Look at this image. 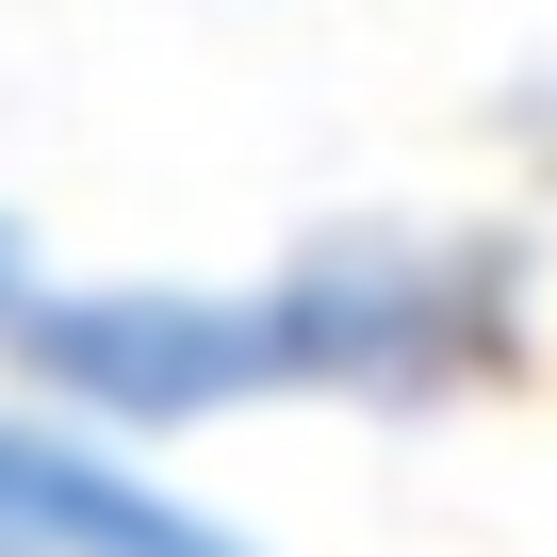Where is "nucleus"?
Wrapping results in <instances>:
<instances>
[{
  "label": "nucleus",
  "instance_id": "nucleus-2",
  "mask_svg": "<svg viewBox=\"0 0 557 557\" xmlns=\"http://www.w3.org/2000/svg\"><path fill=\"white\" fill-rule=\"evenodd\" d=\"M0 557H278V541L213 508L164 443L66 426L50 394L0 377Z\"/></svg>",
  "mask_w": 557,
  "mask_h": 557
},
{
  "label": "nucleus",
  "instance_id": "nucleus-1",
  "mask_svg": "<svg viewBox=\"0 0 557 557\" xmlns=\"http://www.w3.org/2000/svg\"><path fill=\"white\" fill-rule=\"evenodd\" d=\"M541 329H557V262L524 213H329L246 278L213 262L83 278L66 262L17 329V394L181 459L262 410H361V426L492 410L541 377Z\"/></svg>",
  "mask_w": 557,
  "mask_h": 557
},
{
  "label": "nucleus",
  "instance_id": "nucleus-3",
  "mask_svg": "<svg viewBox=\"0 0 557 557\" xmlns=\"http://www.w3.org/2000/svg\"><path fill=\"white\" fill-rule=\"evenodd\" d=\"M34 296H50V246H34V213H17V197H0V329H17Z\"/></svg>",
  "mask_w": 557,
  "mask_h": 557
}]
</instances>
